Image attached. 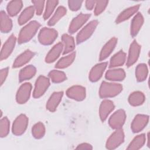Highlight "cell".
<instances>
[{"label":"cell","mask_w":150,"mask_h":150,"mask_svg":"<svg viewBox=\"0 0 150 150\" xmlns=\"http://www.w3.org/2000/svg\"><path fill=\"white\" fill-rule=\"evenodd\" d=\"M40 26V23L35 21H32L25 26L19 33L18 43H23L30 40L35 35Z\"/></svg>","instance_id":"6da1fadb"},{"label":"cell","mask_w":150,"mask_h":150,"mask_svg":"<svg viewBox=\"0 0 150 150\" xmlns=\"http://www.w3.org/2000/svg\"><path fill=\"white\" fill-rule=\"evenodd\" d=\"M122 90V86L117 83L102 82L99 90V95L101 98L112 97L118 95Z\"/></svg>","instance_id":"7a4b0ae2"},{"label":"cell","mask_w":150,"mask_h":150,"mask_svg":"<svg viewBox=\"0 0 150 150\" xmlns=\"http://www.w3.org/2000/svg\"><path fill=\"white\" fill-rule=\"evenodd\" d=\"M57 36V32L52 28H42L38 35V39L40 43L45 45H48L52 43Z\"/></svg>","instance_id":"3957f363"},{"label":"cell","mask_w":150,"mask_h":150,"mask_svg":"<svg viewBox=\"0 0 150 150\" xmlns=\"http://www.w3.org/2000/svg\"><path fill=\"white\" fill-rule=\"evenodd\" d=\"M124 133L122 129H117L108 138L106 142V148L113 149L117 148L124 142Z\"/></svg>","instance_id":"277c9868"},{"label":"cell","mask_w":150,"mask_h":150,"mask_svg":"<svg viewBox=\"0 0 150 150\" xmlns=\"http://www.w3.org/2000/svg\"><path fill=\"white\" fill-rule=\"evenodd\" d=\"M97 25L98 22L96 20L92 21L86 25L77 34L76 37L77 43L79 44L88 39L95 30Z\"/></svg>","instance_id":"5b68a950"},{"label":"cell","mask_w":150,"mask_h":150,"mask_svg":"<svg viewBox=\"0 0 150 150\" xmlns=\"http://www.w3.org/2000/svg\"><path fill=\"white\" fill-rule=\"evenodd\" d=\"M50 85L49 79L43 76H40L36 81L35 88L33 93L34 98L41 97L47 90Z\"/></svg>","instance_id":"8992f818"},{"label":"cell","mask_w":150,"mask_h":150,"mask_svg":"<svg viewBox=\"0 0 150 150\" xmlns=\"http://www.w3.org/2000/svg\"><path fill=\"white\" fill-rule=\"evenodd\" d=\"M28 124V118L24 114H21L15 120L12 125V132L15 135H22Z\"/></svg>","instance_id":"52a82bcc"},{"label":"cell","mask_w":150,"mask_h":150,"mask_svg":"<svg viewBox=\"0 0 150 150\" xmlns=\"http://www.w3.org/2000/svg\"><path fill=\"white\" fill-rule=\"evenodd\" d=\"M126 118L125 112L123 110H118L116 111L110 117L108 123L110 126L113 129L121 128L125 122Z\"/></svg>","instance_id":"ba28073f"},{"label":"cell","mask_w":150,"mask_h":150,"mask_svg":"<svg viewBox=\"0 0 150 150\" xmlns=\"http://www.w3.org/2000/svg\"><path fill=\"white\" fill-rule=\"evenodd\" d=\"M32 90V85L29 83H25L21 86L19 88L16 96V101L19 104L26 103L29 98Z\"/></svg>","instance_id":"9c48e42d"},{"label":"cell","mask_w":150,"mask_h":150,"mask_svg":"<svg viewBox=\"0 0 150 150\" xmlns=\"http://www.w3.org/2000/svg\"><path fill=\"white\" fill-rule=\"evenodd\" d=\"M90 15L87 13H80L75 17L70 23L69 32L73 33L77 32L89 19Z\"/></svg>","instance_id":"30bf717a"},{"label":"cell","mask_w":150,"mask_h":150,"mask_svg":"<svg viewBox=\"0 0 150 150\" xmlns=\"http://www.w3.org/2000/svg\"><path fill=\"white\" fill-rule=\"evenodd\" d=\"M66 95L71 99L81 101L86 97V89L80 86H74L67 90Z\"/></svg>","instance_id":"8fae6325"},{"label":"cell","mask_w":150,"mask_h":150,"mask_svg":"<svg viewBox=\"0 0 150 150\" xmlns=\"http://www.w3.org/2000/svg\"><path fill=\"white\" fill-rule=\"evenodd\" d=\"M140 49L141 46L139 45L136 40H134L131 44L129 49L128 56L127 62V66L128 67L131 66L136 62L139 55Z\"/></svg>","instance_id":"7c38bea8"},{"label":"cell","mask_w":150,"mask_h":150,"mask_svg":"<svg viewBox=\"0 0 150 150\" xmlns=\"http://www.w3.org/2000/svg\"><path fill=\"white\" fill-rule=\"evenodd\" d=\"M149 117L146 115L138 114L131 124V129L134 132H138L142 130L148 122Z\"/></svg>","instance_id":"4fadbf2b"},{"label":"cell","mask_w":150,"mask_h":150,"mask_svg":"<svg viewBox=\"0 0 150 150\" xmlns=\"http://www.w3.org/2000/svg\"><path fill=\"white\" fill-rule=\"evenodd\" d=\"M16 43V37L12 35L4 44L1 52V60L6 59L12 53Z\"/></svg>","instance_id":"5bb4252c"},{"label":"cell","mask_w":150,"mask_h":150,"mask_svg":"<svg viewBox=\"0 0 150 150\" xmlns=\"http://www.w3.org/2000/svg\"><path fill=\"white\" fill-rule=\"evenodd\" d=\"M114 105L112 101L108 100H103L100 106L99 114L102 121H104L110 113L114 110Z\"/></svg>","instance_id":"9a60e30c"},{"label":"cell","mask_w":150,"mask_h":150,"mask_svg":"<svg viewBox=\"0 0 150 150\" xmlns=\"http://www.w3.org/2000/svg\"><path fill=\"white\" fill-rule=\"evenodd\" d=\"M107 63L103 62L94 66L91 70L89 74V79L91 81H97L103 75L105 68L107 67Z\"/></svg>","instance_id":"2e32d148"},{"label":"cell","mask_w":150,"mask_h":150,"mask_svg":"<svg viewBox=\"0 0 150 150\" xmlns=\"http://www.w3.org/2000/svg\"><path fill=\"white\" fill-rule=\"evenodd\" d=\"M117 43V39L115 38H112L110 39L102 48L100 54V60H104L111 53Z\"/></svg>","instance_id":"e0dca14e"},{"label":"cell","mask_w":150,"mask_h":150,"mask_svg":"<svg viewBox=\"0 0 150 150\" xmlns=\"http://www.w3.org/2000/svg\"><path fill=\"white\" fill-rule=\"evenodd\" d=\"M63 47V44L62 42H59L55 45L46 55L45 58L46 62L52 63L54 62L61 54Z\"/></svg>","instance_id":"ac0fdd59"},{"label":"cell","mask_w":150,"mask_h":150,"mask_svg":"<svg viewBox=\"0 0 150 150\" xmlns=\"http://www.w3.org/2000/svg\"><path fill=\"white\" fill-rule=\"evenodd\" d=\"M63 95V93L62 91L53 93L47 102L46 108L50 111H54L60 102Z\"/></svg>","instance_id":"d6986e66"},{"label":"cell","mask_w":150,"mask_h":150,"mask_svg":"<svg viewBox=\"0 0 150 150\" xmlns=\"http://www.w3.org/2000/svg\"><path fill=\"white\" fill-rule=\"evenodd\" d=\"M34 56V53L29 50H26L21 54L15 60L13 64V67L17 68L27 63Z\"/></svg>","instance_id":"ffe728a7"},{"label":"cell","mask_w":150,"mask_h":150,"mask_svg":"<svg viewBox=\"0 0 150 150\" xmlns=\"http://www.w3.org/2000/svg\"><path fill=\"white\" fill-rule=\"evenodd\" d=\"M144 23V18L141 13H138L134 17L131 21V35L133 36H135L138 32L139 31L140 29L141 28Z\"/></svg>","instance_id":"44dd1931"},{"label":"cell","mask_w":150,"mask_h":150,"mask_svg":"<svg viewBox=\"0 0 150 150\" xmlns=\"http://www.w3.org/2000/svg\"><path fill=\"white\" fill-rule=\"evenodd\" d=\"M125 77V73L123 69H114L108 70L105 74V78L112 81H121Z\"/></svg>","instance_id":"7402d4cb"},{"label":"cell","mask_w":150,"mask_h":150,"mask_svg":"<svg viewBox=\"0 0 150 150\" xmlns=\"http://www.w3.org/2000/svg\"><path fill=\"white\" fill-rule=\"evenodd\" d=\"M0 28L3 33L9 32L12 28V22L7 14L3 11L0 13Z\"/></svg>","instance_id":"603a6c76"},{"label":"cell","mask_w":150,"mask_h":150,"mask_svg":"<svg viewBox=\"0 0 150 150\" xmlns=\"http://www.w3.org/2000/svg\"><path fill=\"white\" fill-rule=\"evenodd\" d=\"M139 5H137L125 9L117 18L116 23H120L123 21H126L128 18H129L132 15H133L139 9Z\"/></svg>","instance_id":"cb8c5ba5"},{"label":"cell","mask_w":150,"mask_h":150,"mask_svg":"<svg viewBox=\"0 0 150 150\" xmlns=\"http://www.w3.org/2000/svg\"><path fill=\"white\" fill-rule=\"evenodd\" d=\"M36 69L35 66L32 65H29L23 68L19 72V79L21 82L29 80L33 77L35 74Z\"/></svg>","instance_id":"d4e9b609"},{"label":"cell","mask_w":150,"mask_h":150,"mask_svg":"<svg viewBox=\"0 0 150 150\" xmlns=\"http://www.w3.org/2000/svg\"><path fill=\"white\" fill-rule=\"evenodd\" d=\"M63 44H64V50L63 54H67L72 52L75 48V43L74 38L67 35L64 34L62 37Z\"/></svg>","instance_id":"484cf974"},{"label":"cell","mask_w":150,"mask_h":150,"mask_svg":"<svg viewBox=\"0 0 150 150\" xmlns=\"http://www.w3.org/2000/svg\"><path fill=\"white\" fill-rule=\"evenodd\" d=\"M125 59V53L122 50L119 51L111 57L110 63V67H115L122 66L124 63Z\"/></svg>","instance_id":"4316f807"},{"label":"cell","mask_w":150,"mask_h":150,"mask_svg":"<svg viewBox=\"0 0 150 150\" xmlns=\"http://www.w3.org/2000/svg\"><path fill=\"white\" fill-rule=\"evenodd\" d=\"M144 94L141 91H135L132 93L129 97V103L132 106H138L141 105L145 101Z\"/></svg>","instance_id":"83f0119b"},{"label":"cell","mask_w":150,"mask_h":150,"mask_svg":"<svg viewBox=\"0 0 150 150\" xmlns=\"http://www.w3.org/2000/svg\"><path fill=\"white\" fill-rule=\"evenodd\" d=\"M35 8L33 6H30L26 8L20 15L18 18V23L22 25L26 23L34 15Z\"/></svg>","instance_id":"f1b7e54d"},{"label":"cell","mask_w":150,"mask_h":150,"mask_svg":"<svg viewBox=\"0 0 150 150\" xmlns=\"http://www.w3.org/2000/svg\"><path fill=\"white\" fill-rule=\"evenodd\" d=\"M22 1H11L7 5V11L10 16H13L17 15L22 8Z\"/></svg>","instance_id":"f546056e"},{"label":"cell","mask_w":150,"mask_h":150,"mask_svg":"<svg viewBox=\"0 0 150 150\" xmlns=\"http://www.w3.org/2000/svg\"><path fill=\"white\" fill-rule=\"evenodd\" d=\"M146 141L145 135L144 134L135 137L127 147V149H139L145 144Z\"/></svg>","instance_id":"4dcf8cb0"},{"label":"cell","mask_w":150,"mask_h":150,"mask_svg":"<svg viewBox=\"0 0 150 150\" xmlns=\"http://www.w3.org/2000/svg\"><path fill=\"white\" fill-rule=\"evenodd\" d=\"M76 56L75 52H73L69 55L61 58L56 64L55 67L57 69H63L70 66L74 60Z\"/></svg>","instance_id":"1f68e13d"},{"label":"cell","mask_w":150,"mask_h":150,"mask_svg":"<svg viewBox=\"0 0 150 150\" xmlns=\"http://www.w3.org/2000/svg\"><path fill=\"white\" fill-rule=\"evenodd\" d=\"M148 68L145 64H138L135 69V76L138 81L145 80L148 75Z\"/></svg>","instance_id":"d6a6232c"},{"label":"cell","mask_w":150,"mask_h":150,"mask_svg":"<svg viewBox=\"0 0 150 150\" xmlns=\"http://www.w3.org/2000/svg\"><path fill=\"white\" fill-rule=\"evenodd\" d=\"M66 13V9L63 6H59L53 16L50 19L48 22V25L53 26L55 25L63 16Z\"/></svg>","instance_id":"836d02e7"},{"label":"cell","mask_w":150,"mask_h":150,"mask_svg":"<svg viewBox=\"0 0 150 150\" xmlns=\"http://www.w3.org/2000/svg\"><path fill=\"white\" fill-rule=\"evenodd\" d=\"M32 133L35 138H42L45 134V127L43 124L39 122L35 124L32 129Z\"/></svg>","instance_id":"e575fe53"},{"label":"cell","mask_w":150,"mask_h":150,"mask_svg":"<svg viewBox=\"0 0 150 150\" xmlns=\"http://www.w3.org/2000/svg\"><path fill=\"white\" fill-rule=\"evenodd\" d=\"M49 76L51 80L54 83H60L66 79V76L64 73L56 70L50 71L49 73Z\"/></svg>","instance_id":"d590c367"},{"label":"cell","mask_w":150,"mask_h":150,"mask_svg":"<svg viewBox=\"0 0 150 150\" xmlns=\"http://www.w3.org/2000/svg\"><path fill=\"white\" fill-rule=\"evenodd\" d=\"M58 3V1H47L46 2V9L43 15L44 19L46 20L51 16L52 13H53L54 8H56Z\"/></svg>","instance_id":"8d00e7d4"},{"label":"cell","mask_w":150,"mask_h":150,"mask_svg":"<svg viewBox=\"0 0 150 150\" xmlns=\"http://www.w3.org/2000/svg\"><path fill=\"white\" fill-rule=\"evenodd\" d=\"M9 131V121L7 117L2 118L0 121V135L6 137Z\"/></svg>","instance_id":"74e56055"},{"label":"cell","mask_w":150,"mask_h":150,"mask_svg":"<svg viewBox=\"0 0 150 150\" xmlns=\"http://www.w3.org/2000/svg\"><path fill=\"white\" fill-rule=\"evenodd\" d=\"M108 1H96L94 13L96 15H100L101 12L104 11L106 8Z\"/></svg>","instance_id":"f35d334b"},{"label":"cell","mask_w":150,"mask_h":150,"mask_svg":"<svg viewBox=\"0 0 150 150\" xmlns=\"http://www.w3.org/2000/svg\"><path fill=\"white\" fill-rule=\"evenodd\" d=\"M32 2L34 5V8L36 11V13L38 15H40L43 10L44 1H32Z\"/></svg>","instance_id":"ab89813d"},{"label":"cell","mask_w":150,"mask_h":150,"mask_svg":"<svg viewBox=\"0 0 150 150\" xmlns=\"http://www.w3.org/2000/svg\"><path fill=\"white\" fill-rule=\"evenodd\" d=\"M83 2V1H69L68 5L71 11H76L81 7Z\"/></svg>","instance_id":"60d3db41"},{"label":"cell","mask_w":150,"mask_h":150,"mask_svg":"<svg viewBox=\"0 0 150 150\" xmlns=\"http://www.w3.org/2000/svg\"><path fill=\"white\" fill-rule=\"evenodd\" d=\"M8 73V68H4L1 70L0 73V80H1V84L2 85L3 83L5 81L7 75Z\"/></svg>","instance_id":"b9f144b4"},{"label":"cell","mask_w":150,"mask_h":150,"mask_svg":"<svg viewBox=\"0 0 150 150\" xmlns=\"http://www.w3.org/2000/svg\"><path fill=\"white\" fill-rule=\"evenodd\" d=\"M76 149H92L93 147L92 146L87 143H82L81 144H79Z\"/></svg>","instance_id":"7bdbcfd3"},{"label":"cell","mask_w":150,"mask_h":150,"mask_svg":"<svg viewBox=\"0 0 150 150\" xmlns=\"http://www.w3.org/2000/svg\"><path fill=\"white\" fill-rule=\"evenodd\" d=\"M95 4H96L95 1H86V6L88 10L93 9Z\"/></svg>","instance_id":"ee69618b"}]
</instances>
